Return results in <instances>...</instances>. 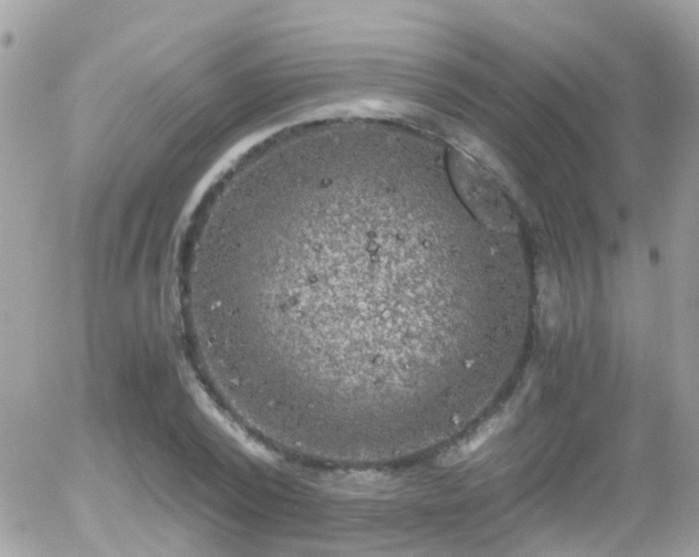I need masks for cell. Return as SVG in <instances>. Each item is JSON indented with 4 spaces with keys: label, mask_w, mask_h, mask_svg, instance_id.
Instances as JSON below:
<instances>
[{
    "label": "cell",
    "mask_w": 699,
    "mask_h": 557,
    "mask_svg": "<svg viewBox=\"0 0 699 557\" xmlns=\"http://www.w3.org/2000/svg\"><path fill=\"white\" fill-rule=\"evenodd\" d=\"M507 422V417L504 415L495 416L492 419L486 420L484 424L478 426L474 432L468 434L457 444L452 446L450 449L446 450L438 459V462L442 466H454L459 464L469 457H471L475 451L481 448L486 441L494 436L505 426Z\"/></svg>",
    "instance_id": "cell-1"
}]
</instances>
